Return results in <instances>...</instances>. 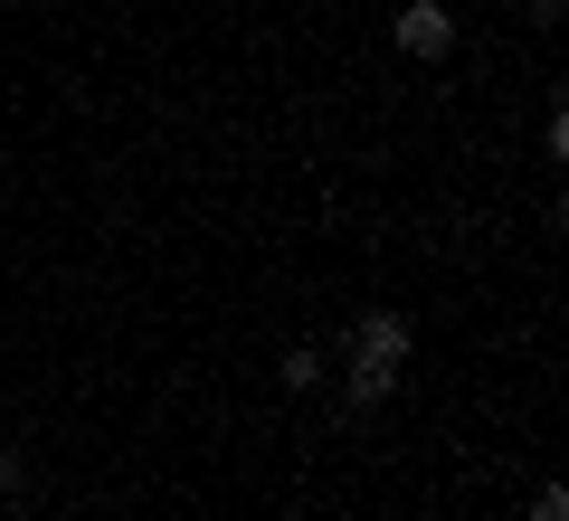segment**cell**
<instances>
[{"label": "cell", "instance_id": "277c9868", "mask_svg": "<svg viewBox=\"0 0 569 521\" xmlns=\"http://www.w3.org/2000/svg\"><path fill=\"white\" fill-rule=\"evenodd\" d=\"M531 521H569V493H560V483H541V493H531Z\"/></svg>", "mask_w": 569, "mask_h": 521}, {"label": "cell", "instance_id": "7a4b0ae2", "mask_svg": "<svg viewBox=\"0 0 569 521\" xmlns=\"http://www.w3.org/2000/svg\"><path fill=\"white\" fill-rule=\"evenodd\" d=\"M447 48H456V10H447V0H408V10H399V58L437 67Z\"/></svg>", "mask_w": 569, "mask_h": 521}, {"label": "cell", "instance_id": "3957f363", "mask_svg": "<svg viewBox=\"0 0 569 521\" xmlns=\"http://www.w3.org/2000/svg\"><path fill=\"white\" fill-rule=\"evenodd\" d=\"M276 380H284V399H305V389H323V351H305V341H295Z\"/></svg>", "mask_w": 569, "mask_h": 521}, {"label": "cell", "instance_id": "6da1fadb", "mask_svg": "<svg viewBox=\"0 0 569 521\" xmlns=\"http://www.w3.org/2000/svg\"><path fill=\"white\" fill-rule=\"evenodd\" d=\"M351 380H342V399H351V418H370V408H389L399 399V380H408V351H418V332H408V313H389V303H370L361 322H351Z\"/></svg>", "mask_w": 569, "mask_h": 521}, {"label": "cell", "instance_id": "5b68a950", "mask_svg": "<svg viewBox=\"0 0 569 521\" xmlns=\"http://www.w3.org/2000/svg\"><path fill=\"white\" fill-rule=\"evenodd\" d=\"M0 493H29V464L10 455V445H0Z\"/></svg>", "mask_w": 569, "mask_h": 521}, {"label": "cell", "instance_id": "8992f818", "mask_svg": "<svg viewBox=\"0 0 569 521\" xmlns=\"http://www.w3.org/2000/svg\"><path fill=\"white\" fill-rule=\"evenodd\" d=\"M522 10H531V20H560V10H569V0H522Z\"/></svg>", "mask_w": 569, "mask_h": 521}]
</instances>
